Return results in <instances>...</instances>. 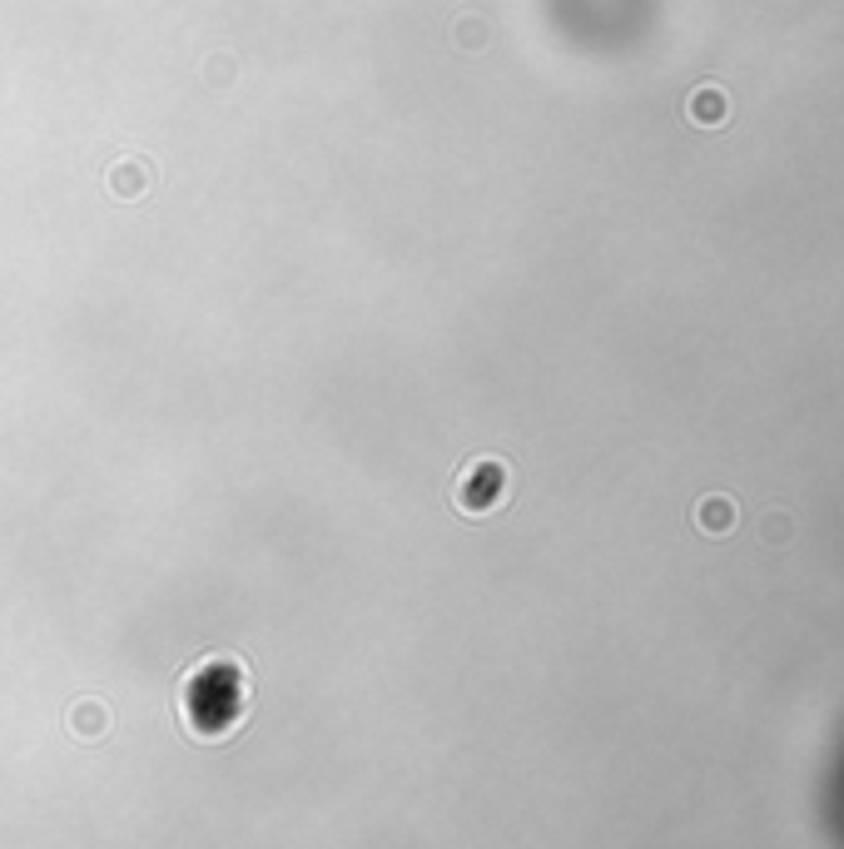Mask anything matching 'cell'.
Segmentation results:
<instances>
[{"label": "cell", "instance_id": "2", "mask_svg": "<svg viewBox=\"0 0 844 849\" xmlns=\"http://www.w3.org/2000/svg\"><path fill=\"white\" fill-rule=\"evenodd\" d=\"M691 119H695V125H705V130L726 125V94H720V90H695L691 94Z\"/></svg>", "mask_w": 844, "mask_h": 849}, {"label": "cell", "instance_id": "1", "mask_svg": "<svg viewBox=\"0 0 844 849\" xmlns=\"http://www.w3.org/2000/svg\"><path fill=\"white\" fill-rule=\"evenodd\" d=\"M736 517H740V512H736V502H730V497H701V507H695V527H701V531H716V537L736 527Z\"/></svg>", "mask_w": 844, "mask_h": 849}]
</instances>
